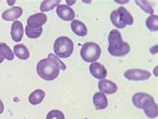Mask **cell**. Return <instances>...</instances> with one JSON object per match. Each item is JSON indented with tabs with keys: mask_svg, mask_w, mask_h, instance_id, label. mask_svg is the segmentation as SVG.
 I'll return each instance as SVG.
<instances>
[{
	"mask_svg": "<svg viewBox=\"0 0 158 119\" xmlns=\"http://www.w3.org/2000/svg\"><path fill=\"white\" fill-rule=\"evenodd\" d=\"M108 52L115 57H122L127 55L130 52L131 48L128 43L123 42L120 32L116 29L112 30L108 36Z\"/></svg>",
	"mask_w": 158,
	"mask_h": 119,
	"instance_id": "obj_1",
	"label": "cell"
},
{
	"mask_svg": "<svg viewBox=\"0 0 158 119\" xmlns=\"http://www.w3.org/2000/svg\"><path fill=\"white\" fill-rule=\"evenodd\" d=\"M39 76L45 81H52L56 79L60 74V68L48 58L39 61L36 66Z\"/></svg>",
	"mask_w": 158,
	"mask_h": 119,
	"instance_id": "obj_2",
	"label": "cell"
},
{
	"mask_svg": "<svg viewBox=\"0 0 158 119\" xmlns=\"http://www.w3.org/2000/svg\"><path fill=\"white\" fill-rule=\"evenodd\" d=\"M74 50L73 41L66 36L57 38L53 44V50L56 55L61 58H67L72 54Z\"/></svg>",
	"mask_w": 158,
	"mask_h": 119,
	"instance_id": "obj_3",
	"label": "cell"
},
{
	"mask_svg": "<svg viewBox=\"0 0 158 119\" xmlns=\"http://www.w3.org/2000/svg\"><path fill=\"white\" fill-rule=\"evenodd\" d=\"M102 54V49L96 43L92 42L83 44L80 50V56L86 62H94L98 60Z\"/></svg>",
	"mask_w": 158,
	"mask_h": 119,
	"instance_id": "obj_4",
	"label": "cell"
},
{
	"mask_svg": "<svg viewBox=\"0 0 158 119\" xmlns=\"http://www.w3.org/2000/svg\"><path fill=\"white\" fill-rule=\"evenodd\" d=\"M123 75L126 79L133 81H143L148 80L151 78L152 74L146 70L131 68L124 72Z\"/></svg>",
	"mask_w": 158,
	"mask_h": 119,
	"instance_id": "obj_5",
	"label": "cell"
},
{
	"mask_svg": "<svg viewBox=\"0 0 158 119\" xmlns=\"http://www.w3.org/2000/svg\"><path fill=\"white\" fill-rule=\"evenodd\" d=\"M48 20L47 15L44 13H37L30 15L27 19V26L31 29L40 28L46 23Z\"/></svg>",
	"mask_w": 158,
	"mask_h": 119,
	"instance_id": "obj_6",
	"label": "cell"
},
{
	"mask_svg": "<svg viewBox=\"0 0 158 119\" xmlns=\"http://www.w3.org/2000/svg\"><path fill=\"white\" fill-rule=\"evenodd\" d=\"M56 13L59 18L64 21H71L76 16V14L72 8L64 4L59 5L57 7Z\"/></svg>",
	"mask_w": 158,
	"mask_h": 119,
	"instance_id": "obj_7",
	"label": "cell"
},
{
	"mask_svg": "<svg viewBox=\"0 0 158 119\" xmlns=\"http://www.w3.org/2000/svg\"><path fill=\"white\" fill-rule=\"evenodd\" d=\"M89 72L94 78L103 80L107 75V71L104 66L99 62H94L89 66Z\"/></svg>",
	"mask_w": 158,
	"mask_h": 119,
	"instance_id": "obj_8",
	"label": "cell"
},
{
	"mask_svg": "<svg viewBox=\"0 0 158 119\" xmlns=\"http://www.w3.org/2000/svg\"><path fill=\"white\" fill-rule=\"evenodd\" d=\"M23 14L22 8L19 6L12 7L3 12L2 17L3 20L11 22L14 21L18 18H20Z\"/></svg>",
	"mask_w": 158,
	"mask_h": 119,
	"instance_id": "obj_9",
	"label": "cell"
},
{
	"mask_svg": "<svg viewBox=\"0 0 158 119\" xmlns=\"http://www.w3.org/2000/svg\"><path fill=\"white\" fill-rule=\"evenodd\" d=\"M23 26L22 22L16 20L12 23L11 27V36L12 40L14 42H19L23 38Z\"/></svg>",
	"mask_w": 158,
	"mask_h": 119,
	"instance_id": "obj_10",
	"label": "cell"
},
{
	"mask_svg": "<svg viewBox=\"0 0 158 119\" xmlns=\"http://www.w3.org/2000/svg\"><path fill=\"white\" fill-rule=\"evenodd\" d=\"M98 88L101 92L107 94H114L118 91V87L116 84L109 80H101L98 83Z\"/></svg>",
	"mask_w": 158,
	"mask_h": 119,
	"instance_id": "obj_11",
	"label": "cell"
},
{
	"mask_svg": "<svg viewBox=\"0 0 158 119\" xmlns=\"http://www.w3.org/2000/svg\"><path fill=\"white\" fill-rule=\"evenodd\" d=\"M142 109L144 110L145 115L149 118H155L158 115L157 105L153 98L145 102Z\"/></svg>",
	"mask_w": 158,
	"mask_h": 119,
	"instance_id": "obj_12",
	"label": "cell"
},
{
	"mask_svg": "<svg viewBox=\"0 0 158 119\" xmlns=\"http://www.w3.org/2000/svg\"><path fill=\"white\" fill-rule=\"evenodd\" d=\"M153 97L149 94L144 92H137L132 97V102L135 107L142 109L143 106L148 100L152 99Z\"/></svg>",
	"mask_w": 158,
	"mask_h": 119,
	"instance_id": "obj_13",
	"label": "cell"
},
{
	"mask_svg": "<svg viewBox=\"0 0 158 119\" xmlns=\"http://www.w3.org/2000/svg\"><path fill=\"white\" fill-rule=\"evenodd\" d=\"M93 103L96 110H104L108 106V100L105 94L96 92L93 96Z\"/></svg>",
	"mask_w": 158,
	"mask_h": 119,
	"instance_id": "obj_14",
	"label": "cell"
},
{
	"mask_svg": "<svg viewBox=\"0 0 158 119\" xmlns=\"http://www.w3.org/2000/svg\"><path fill=\"white\" fill-rule=\"evenodd\" d=\"M71 28H72L73 32L79 36L84 37L88 34V29H87L86 26L78 19L73 20L72 22L71 23Z\"/></svg>",
	"mask_w": 158,
	"mask_h": 119,
	"instance_id": "obj_15",
	"label": "cell"
},
{
	"mask_svg": "<svg viewBox=\"0 0 158 119\" xmlns=\"http://www.w3.org/2000/svg\"><path fill=\"white\" fill-rule=\"evenodd\" d=\"M14 52L15 55L22 60H26L30 58V52H29L27 48L23 44H19L14 46Z\"/></svg>",
	"mask_w": 158,
	"mask_h": 119,
	"instance_id": "obj_16",
	"label": "cell"
},
{
	"mask_svg": "<svg viewBox=\"0 0 158 119\" xmlns=\"http://www.w3.org/2000/svg\"><path fill=\"white\" fill-rule=\"evenodd\" d=\"M45 96V93L43 90L37 89L31 92L29 96L28 100L32 105H37L41 103Z\"/></svg>",
	"mask_w": 158,
	"mask_h": 119,
	"instance_id": "obj_17",
	"label": "cell"
},
{
	"mask_svg": "<svg viewBox=\"0 0 158 119\" xmlns=\"http://www.w3.org/2000/svg\"><path fill=\"white\" fill-rule=\"evenodd\" d=\"M117 10L120 16H121L122 22L126 24V25L131 26L134 23V18L132 17L131 14L124 7H119Z\"/></svg>",
	"mask_w": 158,
	"mask_h": 119,
	"instance_id": "obj_18",
	"label": "cell"
},
{
	"mask_svg": "<svg viewBox=\"0 0 158 119\" xmlns=\"http://www.w3.org/2000/svg\"><path fill=\"white\" fill-rule=\"evenodd\" d=\"M110 19L113 25L119 29H123L126 26V24L122 22L121 16H120L117 10H115L111 12L110 14Z\"/></svg>",
	"mask_w": 158,
	"mask_h": 119,
	"instance_id": "obj_19",
	"label": "cell"
},
{
	"mask_svg": "<svg viewBox=\"0 0 158 119\" xmlns=\"http://www.w3.org/2000/svg\"><path fill=\"white\" fill-rule=\"evenodd\" d=\"M0 54L6 60L11 61L14 59V54L10 48L4 42H0Z\"/></svg>",
	"mask_w": 158,
	"mask_h": 119,
	"instance_id": "obj_20",
	"label": "cell"
},
{
	"mask_svg": "<svg viewBox=\"0 0 158 119\" xmlns=\"http://www.w3.org/2000/svg\"><path fill=\"white\" fill-rule=\"evenodd\" d=\"M61 0H47L41 2L40 5V10L41 12H45L51 11L54 9V7L59 6Z\"/></svg>",
	"mask_w": 158,
	"mask_h": 119,
	"instance_id": "obj_21",
	"label": "cell"
},
{
	"mask_svg": "<svg viewBox=\"0 0 158 119\" xmlns=\"http://www.w3.org/2000/svg\"><path fill=\"white\" fill-rule=\"evenodd\" d=\"M145 24L148 29L151 32H157L158 30V16L152 15L146 19Z\"/></svg>",
	"mask_w": 158,
	"mask_h": 119,
	"instance_id": "obj_22",
	"label": "cell"
},
{
	"mask_svg": "<svg viewBox=\"0 0 158 119\" xmlns=\"http://www.w3.org/2000/svg\"><path fill=\"white\" fill-rule=\"evenodd\" d=\"M43 32V28L41 27L40 28H37V29H31L30 28L27 26L26 27V34L27 37L31 39H36L41 36V34Z\"/></svg>",
	"mask_w": 158,
	"mask_h": 119,
	"instance_id": "obj_23",
	"label": "cell"
},
{
	"mask_svg": "<svg viewBox=\"0 0 158 119\" xmlns=\"http://www.w3.org/2000/svg\"><path fill=\"white\" fill-rule=\"evenodd\" d=\"M135 3L138 5L141 10L146 14H153L154 13V10L151 6L150 4L148 1H144V0H135Z\"/></svg>",
	"mask_w": 158,
	"mask_h": 119,
	"instance_id": "obj_24",
	"label": "cell"
},
{
	"mask_svg": "<svg viewBox=\"0 0 158 119\" xmlns=\"http://www.w3.org/2000/svg\"><path fill=\"white\" fill-rule=\"evenodd\" d=\"M46 119H65V116L59 110H52L47 114Z\"/></svg>",
	"mask_w": 158,
	"mask_h": 119,
	"instance_id": "obj_25",
	"label": "cell"
},
{
	"mask_svg": "<svg viewBox=\"0 0 158 119\" xmlns=\"http://www.w3.org/2000/svg\"><path fill=\"white\" fill-rule=\"evenodd\" d=\"M48 59H49L50 60H52L53 63H55L58 67L60 68V69L62 70H65L66 68H67V67H66L65 64L62 62L60 59L58 58V57L56 56V55H54L53 54H49L48 55Z\"/></svg>",
	"mask_w": 158,
	"mask_h": 119,
	"instance_id": "obj_26",
	"label": "cell"
},
{
	"mask_svg": "<svg viewBox=\"0 0 158 119\" xmlns=\"http://www.w3.org/2000/svg\"><path fill=\"white\" fill-rule=\"evenodd\" d=\"M4 111V104L3 102L0 100V114H2Z\"/></svg>",
	"mask_w": 158,
	"mask_h": 119,
	"instance_id": "obj_27",
	"label": "cell"
},
{
	"mask_svg": "<svg viewBox=\"0 0 158 119\" xmlns=\"http://www.w3.org/2000/svg\"><path fill=\"white\" fill-rule=\"evenodd\" d=\"M3 60H4V58L1 55V54H0V64L2 63Z\"/></svg>",
	"mask_w": 158,
	"mask_h": 119,
	"instance_id": "obj_28",
	"label": "cell"
}]
</instances>
